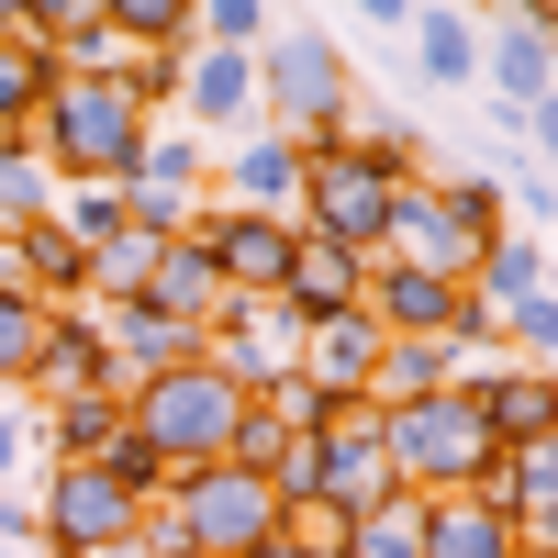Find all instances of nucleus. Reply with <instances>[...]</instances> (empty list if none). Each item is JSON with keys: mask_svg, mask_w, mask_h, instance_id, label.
Here are the masks:
<instances>
[{"mask_svg": "<svg viewBox=\"0 0 558 558\" xmlns=\"http://www.w3.org/2000/svg\"><path fill=\"white\" fill-rule=\"evenodd\" d=\"M246 68H257V134H291L302 157H336L357 134V68H347V45L324 34L313 12L268 23V45Z\"/></svg>", "mask_w": 558, "mask_h": 558, "instance_id": "nucleus-1", "label": "nucleus"}, {"mask_svg": "<svg viewBox=\"0 0 558 558\" xmlns=\"http://www.w3.org/2000/svg\"><path fill=\"white\" fill-rule=\"evenodd\" d=\"M34 157L57 168V191H123L146 168V112L123 78H57L34 112Z\"/></svg>", "mask_w": 558, "mask_h": 558, "instance_id": "nucleus-2", "label": "nucleus"}, {"mask_svg": "<svg viewBox=\"0 0 558 558\" xmlns=\"http://www.w3.org/2000/svg\"><path fill=\"white\" fill-rule=\"evenodd\" d=\"M368 425H380V458L402 492H481L492 481V425L470 391H425V402H368Z\"/></svg>", "mask_w": 558, "mask_h": 558, "instance_id": "nucleus-3", "label": "nucleus"}, {"mask_svg": "<svg viewBox=\"0 0 558 558\" xmlns=\"http://www.w3.org/2000/svg\"><path fill=\"white\" fill-rule=\"evenodd\" d=\"M235 413H246V391L223 380L213 357L157 368L146 391H123V425H134V447H146L168 481H179V470H223V436H235Z\"/></svg>", "mask_w": 558, "mask_h": 558, "instance_id": "nucleus-4", "label": "nucleus"}, {"mask_svg": "<svg viewBox=\"0 0 558 558\" xmlns=\"http://www.w3.org/2000/svg\"><path fill=\"white\" fill-rule=\"evenodd\" d=\"M492 235H514V223H502V179H413V191H391V246L380 257L470 291V268H481Z\"/></svg>", "mask_w": 558, "mask_h": 558, "instance_id": "nucleus-5", "label": "nucleus"}, {"mask_svg": "<svg viewBox=\"0 0 558 558\" xmlns=\"http://www.w3.org/2000/svg\"><path fill=\"white\" fill-rule=\"evenodd\" d=\"M146 525H157L168 547H191V558H246V547L279 536V502H268V481H246V470H179V481L157 492Z\"/></svg>", "mask_w": 558, "mask_h": 558, "instance_id": "nucleus-6", "label": "nucleus"}, {"mask_svg": "<svg viewBox=\"0 0 558 558\" xmlns=\"http://www.w3.org/2000/svg\"><path fill=\"white\" fill-rule=\"evenodd\" d=\"M291 223H302L313 246L380 257V246H391V179L368 168L357 146H336V157H302V202H291Z\"/></svg>", "mask_w": 558, "mask_h": 558, "instance_id": "nucleus-7", "label": "nucleus"}, {"mask_svg": "<svg viewBox=\"0 0 558 558\" xmlns=\"http://www.w3.org/2000/svg\"><path fill=\"white\" fill-rule=\"evenodd\" d=\"M191 235H202L213 279H223L235 302H279V279H291V257H302V223H279V213H223V202H202Z\"/></svg>", "mask_w": 558, "mask_h": 558, "instance_id": "nucleus-8", "label": "nucleus"}, {"mask_svg": "<svg viewBox=\"0 0 558 558\" xmlns=\"http://www.w3.org/2000/svg\"><path fill=\"white\" fill-rule=\"evenodd\" d=\"M34 514H45V547H57V558H89V547H134V536H146V502L112 492L101 470H45V502H34Z\"/></svg>", "mask_w": 558, "mask_h": 558, "instance_id": "nucleus-9", "label": "nucleus"}, {"mask_svg": "<svg viewBox=\"0 0 558 558\" xmlns=\"http://www.w3.org/2000/svg\"><path fill=\"white\" fill-rule=\"evenodd\" d=\"M380 324H368V313H313L302 324V347H291V380L302 391H324V402H368V391H380Z\"/></svg>", "mask_w": 558, "mask_h": 558, "instance_id": "nucleus-10", "label": "nucleus"}, {"mask_svg": "<svg viewBox=\"0 0 558 558\" xmlns=\"http://www.w3.org/2000/svg\"><path fill=\"white\" fill-rule=\"evenodd\" d=\"M402 481H391V458H380V425H368V413H347V425L336 436H313V502H324V514H380V502H391Z\"/></svg>", "mask_w": 558, "mask_h": 558, "instance_id": "nucleus-11", "label": "nucleus"}, {"mask_svg": "<svg viewBox=\"0 0 558 558\" xmlns=\"http://www.w3.org/2000/svg\"><path fill=\"white\" fill-rule=\"evenodd\" d=\"M291 347H302V324L279 313V302H235V313L202 336V357H213L235 391H279V380H291Z\"/></svg>", "mask_w": 558, "mask_h": 558, "instance_id": "nucleus-12", "label": "nucleus"}, {"mask_svg": "<svg viewBox=\"0 0 558 558\" xmlns=\"http://www.w3.org/2000/svg\"><path fill=\"white\" fill-rule=\"evenodd\" d=\"M89 324H101V368H112V391H146L157 368H191V357H202V336H179V324L146 313V302H89Z\"/></svg>", "mask_w": 558, "mask_h": 558, "instance_id": "nucleus-13", "label": "nucleus"}, {"mask_svg": "<svg viewBox=\"0 0 558 558\" xmlns=\"http://www.w3.org/2000/svg\"><path fill=\"white\" fill-rule=\"evenodd\" d=\"M458 279H425V268H402V257H368V291H357V313L380 324V336H458Z\"/></svg>", "mask_w": 558, "mask_h": 558, "instance_id": "nucleus-14", "label": "nucleus"}, {"mask_svg": "<svg viewBox=\"0 0 558 558\" xmlns=\"http://www.w3.org/2000/svg\"><path fill=\"white\" fill-rule=\"evenodd\" d=\"M481 502H492V514L514 525L525 547H558V436L502 447V458H492V481H481Z\"/></svg>", "mask_w": 558, "mask_h": 558, "instance_id": "nucleus-15", "label": "nucleus"}, {"mask_svg": "<svg viewBox=\"0 0 558 558\" xmlns=\"http://www.w3.org/2000/svg\"><path fill=\"white\" fill-rule=\"evenodd\" d=\"M34 402H68V391H112V368H101V324H89V302H57L45 313V336H34Z\"/></svg>", "mask_w": 558, "mask_h": 558, "instance_id": "nucleus-16", "label": "nucleus"}, {"mask_svg": "<svg viewBox=\"0 0 558 558\" xmlns=\"http://www.w3.org/2000/svg\"><path fill=\"white\" fill-rule=\"evenodd\" d=\"M458 391L481 402L492 447H536V436H558V380H547V368H514V357H502V368H481V380H458Z\"/></svg>", "mask_w": 558, "mask_h": 558, "instance_id": "nucleus-17", "label": "nucleus"}, {"mask_svg": "<svg viewBox=\"0 0 558 558\" xmlns=\"http://www.w3.org/2000/svg\"><path fill=\"white\" fill-rule=\"evenodd\" d=\"M146 313H168L179 336H213V324L235 313V291H223V279H213L202 235H179V246H157V268H146Z\"/></svg>", "mask_w": 558, "mask_h": 558, "instance_id": "nucleus-18", "label": "nucleus"}, {"mask_svg": "<svg viewBox=\"0 0 558 558\" xmlns=\"http://www.w3.org/2000/svg\"><path fill=\"white\" fill-rule=\"evenodd\" d=\"M481 68L502 89V112H547V89H558V45H547V12H514L492 45H481Z\"/></svg>", "mask_w": 558, "mask_h": 558, "instance_id": "nucleus-19", "label": "nucleus"}, {"mask_svg": "<svg viewBox=\"0 0 558 558\" xmlns=\"http://www.w3.org/2000/svg\"><path fill=\"white\" fill-rule=\"evenodd\" d=\"M112 436H123V391H68V402L34 413V458L45 470H89Z\"/></svg>", "mask_w": 558, "mask_h": 558, "instance_id": "nucleus-20", "label": "nucleus"}, {"mask_svg": "<svg viewBox=\"0 0 558 558\" xmlns=\"http://www.w3.org/2000/svg\"><path fill=\"white\" fill-rule=\"evenodd\" d=\"M425 558H525V536L481 492H425Z\"/></svg>", "mask_w": 558, "mask_h": 558, "instance_id": "nucleus-21", "label": "nucleus"}, {"mask_svg": "<svg viewBox=\"0 0 558 558\" xmlns=\"http://www.w3.org/2000/svg\"><path fill=\"white\" fill-rule=\"evenodd\" d=\"M470 302L502 324V313H525V302H558L547 291V235H492L481 268H470Z\"/></svg>", "mask_w": 558, "mask_h": 558, "instance_id": "nucleus-22", "label": "nucleus"}, {"mask_svg": "<svg viewBox=\"0 0 558 558\" xmlns=\"http://www.w3.org/2000/svg\"><path fill=\"white\" fill-rule=\"evenodd\" d=\"M357 291H368V257H347V246H313V235H302L291 279H279V313H291V324H313V313H357Z\"/></svg>", "mask_w": 558, "mask_h": 558, "instance_id": "nucleus-23", "label": "nucleus"}, {"mask_svg": "<svg viewBox=\"0 0 558 558\" xmlns=\"http://www.w3.org/2000/svg\"><path fill=\"white\" fill-rule=\"evenodd\" d=\"M402 45H413V68H425L436 89H470V78H481V23L447 12V0H413V34H402Z\"/></svg>", "mask_w": 558, "mask_h": 558, "instance_id": "nucleus-24", "label": "nucleus"}, {"mask_svg": "<svg viewBox=\"0 0 558 558\" xmlns=\"http://www.w3.org/2000/svg\"><path fill=\"white\" fill-rule=\"evenodd\" d=\"M45 89H57V57H45V45L12 23V0H0V134H34Z\"/></svg>", "mask_w": 558, "mask_h": 558, "instance_id": "nucleus-25", "label": "nucleus"}, {"mask_svg": "<svg viewBox=\"0 0 558 558\" xmlns=\"http://www.w3.org/2000/svg\"><path fill=\"white\" fill-rule=\"evenodd\" d=\"M12 246H23V291H34L45 313H57V302H78V291H89V246L68 235V223H57V213H45V223H34V235H12Z\"/></svg>", "mask_w": 558, "mask_h": 558, "instance_id": "nucleus-26", "label": "nucleus"}, {"mask_svg": "<svg viewBox=\"0 0 558 558\" xmlns=\"http://www.w3.org/2000/svg\"><path fill=\"white\" fill-rule=\"evenodd\" d=\"M57 213V168L34 157V134H0V235H34Z\"/></svg>", "mask_w": 558, "mask_h": 558, "instance_id": "nucleus-27", "label": "nucleus"}, {"mask_svg": "<svg viewBox=\"0 0 558 558\" xmlns=\"http://www.w3.org/2000/svg\"><path fill=\"white\" fill-rule=\"evenodd\" d=\"M425 391H458V347L391 336V347H380V391H368V402H425Z\"/></svg>", "mask_w": 558, "mask_h": 558, "instance_id": "nucleus-28", "label": "nucleus"}, {"mask_svg": "<svg viewBox=\"0 0 558 558\" xmlns=\"http://www.w3.org/2000/svg\"><path fill=\"white\" fill-rule=\"evenodd\" d=\"M134 179H146V191H213V146H202V134L191 123H146V168H134ZM134 179H123V191H134Z\"/></svg>", "mask_w": 558, "mask_h": 558, "instance_id": "nucleus-29", "label": "nucleus"}, {"mask_svg": "<svg viewBox=\"0 0 558 558\" xmlns=\"http://www.w3.org/2000/svg\"><path fill=\"white\" fill-rule=\"evenodd\" d=\"M347 558H425V492H391L380 514L347 525Z\"/></svg>", "mask_w": 558, "mask_h": 558, "instance_id": "nucleus-30", "label": "nucleus"}, {"mask_svg": "<svg viewBox=\"0 0 558 558\" xmlns=\"http://www.w3.org/2000/svg\"><path fill=\"white\" fill-rule=\"evenodd\" d=\"M34 336H45V302L34 291H0V391L34 380Z\"/></svg>", "mask_w": 558, "mask_h": 558, "instance_id": "nucleus-31", "label": "nucleus"}, {"mask_svg": "<svg viewBox=\"0 0 558 558\" xmlns=\"http://www.w3.org/2000/svg\"><path fill=\"white\" fill-rule=\"evenodd\" d=\"M57 223H68L78 246H112L123 235V191H57Z\"/></svg>", "mask_w": 558, "mask_h": 558, "instance_id": "nucleus-32", "label": "nucleus"}, {"mask_svg": "<svg viewBox=\"0 0 558 558\" xmlns=\"http://www.w3.org/2000/svg\"><path fill=\"white\" fill-rule=\"evenodd\" d=\"M0 547H45V514H34V492L0 481Z\"/></svg>", "mask_w": 558, "mask_h": 558, "instance_id": "nucleus-33", "label": "nucleus"}, {"mask_svg": "<svg viewBox=\"0 0 558 558\" xmlns=\"http://www.w3.org/2000/svg\"><path fill=\"white\" fill-rule=\"evenodd\" d=\"M23 470H34V413L0 402V481H23Z\"/></svg>", "mask_w": 558, "mask_h": 558, "instance_id": "nucleus-34", "label": "nucleus"}, {"mask_svg": "<svg viewBox=\"0 0 558 558\" xmlns=\"http://www.w3.org/2000/svg\"><path fill=\"white\" fill-rule=\"evenodd\" d=\"M514 202H525L514 235H536V223H547V157H525V168H514Z\"/></svg>", "mask_w": 558, "mask_h": 558, "instance_id": "nucleus-35", "label": "nucleus"}, {"mask_svg": "<svg viewBox=\"0 0 558 558\" xmlns=\"http://www.w3.org/2000/svg\"><path fill=\"white\" fill-rule=\"evenodd\" d=\"M0 291H23V246L12 235H0Z\"/></svg>", "mask_w": 558, "mask_h": 558, "instance_id": "nucleus-36", "label": "nucleus"}, {"mask_svg": "<svg viewBox=\"0 0 558 558\" xmlns=\"http://www.w3.org/2000/svg\"><path fill=\"white\" fill-rule=\"evenodd\" d=\"M246 558H302V547H291V536H268V547H246Z\"/></svg>", "mask_w": 558, "mask_h": 558, "instance_id": "nucleus-37", "label": "nucleus"}, {"mask_svg": "<svg viewBox=\"0 0 558 558\" xmlns=\"http://www.w3.org/2000/svg\"><path fill=\"white\" fill-rule=\"evenodd\" d=\"M89 558H146V536H134V547H89Z\"/></svg>", "mask_w": 558, "mask_h": 558, "instance_id": "nucleus-38", "label": "nucleus"}, {"mask_svg": "<svg viewBox=\"0 0 558 558\" xmlns=\"http://www.w3.org/2000/svg\"><path fill=\"white\" fill-rule=\"evenodd\" d=\"M525 558H558V547H525Z\"/></svg>", "mask_w": 558, "mask_h": 558, "instance_id": "nucleus-39", "label": "nucleus"}]
</instances>
